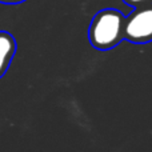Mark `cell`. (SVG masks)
Wrapping results in <instances>:
<instances>
[{"mask_svg": "<svg viewBox=\"0 0 152 152\" xmlns=\"http://www.w3.org/2000/svg\"><path fill=\"white\" fill-rule=\"evenodd\" d=\"M126 16L118 10L105 8L94 16L88 28V39L94 48L108 51L124 40Z\"/></svg>", "mask_w": 152, "mask_h": 152, "instance_id": "6da1fadb", "label": "cell"}, {"mask_svg": "<svg viewBox=\"0 0 152 152\" xmlns=\"http://www.w3.org/2000/svg\"><path fill=\"white\" fill-rule=\"evenodd\" d=\"M124 40L135 44L152 42V4L135 8L134 12L126 16Z\"/></svg>", "mask_w": 152, "mask_h": 152, "instance_id": "7a4b0ae2", "label": "cell"}, {"mask_svg": "<svg viewBox=\"0 0 152 152\" xmlns=\"http://www.w3.org/2000/svg\"><path fill=\"white\" fill-rule=\"evenodd\" d=\"M18 50L16 39L7 31H0V79L7 74Z\"/></svg>", "mask_w": 152, "mask_h": 152, "instance_id": "3957f363", "label": "cell"}, {"mask_svg": "<svg viewBox=\"0 0 152 152\" xmlns=\"http://www.w3.org/2000/svg\"><path fill=\"white\" fill-rule=\"evenodd\" d=\"M127 5H131V7H144V5H150L152 4V0H123Z\"/></svg>", "mask_w": 152, "mask_h": 152, "instance_id": "277c9868", "label": "cell"}, {"mask_svg": "<svg viewBox=\"0 0 152 152\" xmlns=\"http://www.w3.org/2000/svg\"><path fill=\"white\" fill-rule=\"evenodd\" d=\"M26 0H0V4H21V3H24Z\"/></svg>", "mask_w": 152, "mask_h": 152, "instance_id": "5b68a950", "label": "cell"}]
</instances>
